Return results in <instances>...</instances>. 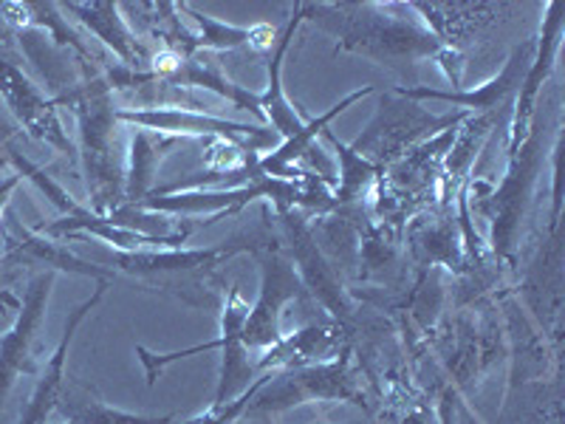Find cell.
<instances>
[{
    "label": "cell",
    "instance_id": "1",
    "mask_svg": "<svg viewBox=\"0 0 565 424\" xmlns=\"http://www.w3.org/2000/svg\"><path fill=\"white\" fill-rule=\"evenodd\" d=\"M110 97H114V85L108 83V77H90L88 83L74 85L63 97L54 99L57 105H71L77 110L90 212H97L103 219L114 215L125 201V173L114 130L119 119H116Z\"/></svg>",
    "mask_w": 565,
    "mask_h": 424
},
{
    "label": "cell",
    "instance_id": "2",
    "mask_svg": "<svg viewBox=\"0 0 565 424\" xmlns=\"http://www.w3.org/2000/svg\"><path fill=\"white\" fill-rule=\"evenodd\" d=\"M334 18H342L340 26H331L328 32H334L340 38L342 52L362 54L371 60H427L438 57L441 43L433 38L424 26L413 23V20H402L398 14H391V7L382 3H328ZM306 18L311 20H328L311 12L306 7Z\"/></svg>",
    "mask_w": 565,
    "mask_h": 424
},
{
    "label": "cell",
    "instance_id": "3",
    "mask_svg": "<svg viewBox=\"0 0 565 424\" xmlns=\"http://www.w3.org/2000/svg\"><path fill=\"white\" fill-rule=\"evenodd\" d=\"M311 173H306V179L300 181H282L271 179V176H257L249 184L232 187V190H193V193H168L156 195L150 193L148 199H141L136 204V210H153L161 215H206V224L218 221L221 215H235L241 206H246L255 199H271L277 204V210L286 212L295 204L315 206V210H331L334 199L322 190H317V184H309Z\"/></svg>",
    "mask_w": 565,
    "mask_h": 424
},
{
    "label": "cell",
    "instance_id": "4",
    "mask_svg": "<svg viewBox=\"0 0 565 424\" xmlns=\"http://www.w3.org/2000/svg\"><path fill=\"white\" fill-rule=\"evenodd\" d=\"M119 123L136 125L139 130H150V134L161 136H201V139H224L238 145V148L257 153V150L271 148L277 141L275 130L264 128V125H244L230 123V119H218V116L199 114V110L186 108H148V110H116Z\"/></svg>",
    "mask_w": 565,
    "mask_h": 424
},
{
    "label": "cell",
    "instance_id": "5",
    "mask_svg": "<svg viewBox=\"0 0 565 424\" xmlns=\"http://www.w3.org/2000/svg\"><path fill=\"white\" fill-rule=\"evenodd\" d=\"M467 114L456 116H433L424 114L416 105H402L393 103V99H385L373 119L367 125L365 134L353 141L351 150L353 153L365 156L367 161L380 165L385 170V161L398 159L407 148H413V141L424 134H438V130H450L461 123Z\"/></svg>",
    "mask_w": 565,
    "mask_h": 424
},
{
    "label": "cell",
    "instance_id": "6",
    "mask_svg": "<svg viewBox=\"0 0 565 424\" xmlns=\"http://www.w3.org/2000/svg\"><path fill=\"white\" fill-rule=\"evenodd\" d=\"M0 97H3V108L12 110L14 119L26 128L29 136L52 145L57 153H77L60 123L57 103L45 97L40 85L26 77V71L12 63L3 52H0Z\"/></svg>",
    "mask_w": 565,
    "mask_h": 424
},
{
    "label": "cell",
    "instance_id": "7",
    "mask_svg": "<svg viewBox=\"0 0 565 424\" xmlns=\"http://www.w3.org/2000/svg\"><path fill=\"white\" fill-rule=\"evenodd\" d=\"M52 286L54 272L34 277L29 283L26 297L20 300L18 322H14L9 335L0 337V405L7 402L9 391H12L20 373L38 371L34 353H38V337L43 331L45 303H49V295H52Z\"/></svg>",
    "mask_w": 565,
    "mask_h": 424
},
{
    "label": "cell",
    "instance_id": "8",
    "mask_svg": "<svg viewBox=\"0 0 565 424\" xmlns=\"http://www.w3.org/2000/svg\"><path fill=\"white\" fill-rule=\"evenodd\" d=\"M260 295L257 303L249 309L241 331V342L244 348H271L282 340L280 337V311L289 300L300 295V277H297L295 266H289L277 252L260 261Z\"/></svg>",
    "mask_w": 565,
    "mask_h": 424
},
{
    "label": "cell",
    "instance_id": "9",
    "mask_svg": "<svg viewBox=\"0 0 565 424\" xmlns=\"http://www.w3.org/2000/svg\"><path fill=\"white\" fill-rule=\"evenodd\" d=\"M534 49H537V43H534V40H526L521 49H514L512 57H509V63H507V68H503L494 80H489L487 85H478L476 91L402 88V85H396V88H393V94L402 99H441V103L461 105L463 114H478V110H483V114H492L498 105L507 103L509 94H512L514 88H521L529 65H532Z\"/></svg>",
    "mask_w": 565,
    "mask_h": 424
},
{
    "label": "cell",
    "instance_id": "10",
    "mask_svg": "<svg viewBox=\"0 0 565 424\" xmlns=\"http://www.w3.org/2000/svg\"><path fill=\"white\" fill-rule=\"evenodd\" d=\"M105 289H108V283H99L97 292H94V297L71 311L68 322H65L63 340H60L57 351L52 353V360L43 365V373H40L38 385H34L26 407H23V413H20L18 424H49L52 422L54 411L60 407V399H63V368H65V360H68L71 340H74V335H77V328H79V322L85 320V315H88V311H94V306L103 300Z\"/></svg>",
    "mask_w": 565,
    "mask_h": 424
},
{
    "label": "cell",
    "instance_id": "11",
    "mask_svg": "<svg viewBox=\"0 0 565 424\" xmlns=\"http://www.w3.org/2000/svg\"><path fill=\"white\" fill-rule=\"evenodd\" d=\"M559 3H548V20L543 26V34H540V49H534L532 65H529L526 77L521 83V97H518V105H514L512 116V128H509V156L514 150H521V145L526 141L529 128H532V116L534 105H537L540 85L546 83L548 74L554 68V57H557L559 38H563V18H559Z\"/></svg>",
    "mask_w": 565,
    "mask_h": 424
},
{
    "label": "cell",
    "instance_id": "12",
    "mask_svg": "<svg viewBox=\"0 0 565 424\" xmlns=\"http://www.w3.org/2000/svg\"><path fill=\"white\" fill-rule=\"evenodd\" d=\"M246 250H257L252 241H230V244L206 246V250H173V252H156V250H141V252H122L116 255L114 266L136 277H153V275H168V272H193V269H212L230 261L232 255Z\"/></svg>",
    "mask_w": 565,
    "mask_h": 424
},
{
    "label": "cell",
    "instance_id": "13",
    "mask_svg": "<svg viewBox=\"0 0 565 424\" xmlns=\"http://www.w3.org/2000/svg\"><path fill=\"white\" fill-rule=\"evenodd\" d=\"M246 315H249V303L241 297L238 289H230L226 306L221 311V337L215 340L221 351H224V368H221V385L218 396H215V407L230 405L235 393L246 391L249 380H257L255 365L246 360V348L241 342Z\"/></svg>",
    "mask_w": 565,
    "mask_h": 424
},
{
    "label": "cell",
    "instance_id": "14",
    "mask_svg": "<svg viewBox=\"0 0 565 424\" xmlns=\"http://www.w3.org/2000/svg\"><path fill=\"white\" fill-rule=\"evenodd\" d=\"M77 232H88L90 239L105 241V244L116 246V250L122 252H141V250H161V246H170V250H179L181 244L186 241V235L193 230H181L173 232V235H145V232H136V230H125V226H116L110 224L108 219L97 215V212L90 210H79L77 215H65L60 219L57 224H49L43 230V235L49 239H74Z\"/></svg>",
    "mask_w": 565,
    "mask_h": 424
},
{
    "label": "cell",
    "instance_id": "15",
    "mask_svg": "<svg viewBox=\"0 0 565 424\" xmlns=\"http://www.w3.org/2000/svg\"><path fill=\"white\" fill-rule=\"evenodd\" d=\"M12 232L14 235H7V252H3V264H34V266H49L52 272H71V275H85V277H105L108 280L114 272L103 269V266H94L83 257H77L74 252H68L65 246H60L57 241L45 239L43 232L34 235L29 230H20V224L14 219Z\"/></svg>",
    "mask_w": 565,
    "mask_h": 424
},
{
    "label": "cell",
    "instance_id": "16",
    "mask_svg": "<svg viewBox=\"0 0 565 424\" xmlns=\"http://www.w3.org/2000/svg\"><path fill=\"white\" fill-rule=\"evenodd\" d=\"M60 9L71 12L79 23L90 29V34L103 40L114 54L122 60L125 68L139 71L141 65H148V57L136 43V34L122 18V7L119 3H108V0H94V3H57Z\"/></svg>",
    "mask_w": 565,
    "mask_h": 424
},
{
    "label": "cell",
    "instance_id": "17",
    "mask_svg": "<svg viewBox=\"0 0 565 424\" xmlns=\"http://www.w3.org/2000/svg\"><path fill=\"white\" fill-rule=\"evenodd\" d=\"M367 94H373V88L367 85V88L362 91H353V94H348L345 99H340V103L334 105V108H328L326 114H320L317 119H311V123L302 125V130L297 136H291V139H282L280 145H277L271 153H266L264 159H260V170H264L266 176H271V179H282V181H300L306 179V173H302L300 168H297V161L302 159V156L309 153L311 150V141L317 139V134H322V128H328V125L334 123V116H340L342 110L351 108L353 103H360V99H365Z\"/></svg>",
    "mask_w": 565,
    "mask_h": 424
},
{
    "label": "cell",
    "instance_id": "18",
    "mask_svg": "<svg viewBox=\"0 0 565 424\" xmlns=\"http://www.w3.org/2000/svg\"><path fill=\"white\" fill-rule=\"evenodd\" d=\"M302 20H306V3H297L286 32L275 40V52H271L269 57V88H266V94H260V114L269 119L271 128H275V134L280 136V139H291V136L300 134L302 125H306L300 119V114L295 110V105H291L289 99H286V94H282V80H280L282 57H286V52H289L291 40H295V32Z\"/></svg>",
    "mask_w": 565,
    "mask_h": 424
},
{
    "label": "cell",
    "instance_id": "19",
    "mask_svg": "<svg viewBox=\"0 0 565 424\" xmlns=\"http://www.w3.org/2000/svg\"><path fill=\"white\" fill-rule=\"evenodd\" d=\"M411 9L424 14L427 20V32L441 43V49L458 52L463 38L492 23L494 14L503 12L507 7H494V3H411Z\"/></svg>",
    "mask_w": 565,
    "mask_h": 424
},
{
    "label": "cell",
    "instance_id": "20",
    "mask_svg": "<svg viewBox=\"0 0 565 424\" xmlns=\"http://www.w3.org/2000/svg\"><path fill=\"white\" fill-rule=\"evenodd\" d=\"M179 12L190 14L199 32L193 34V52H230V49H241V45H252L257 52L271 49L275 43V29L269 26H230V23H221V20L210 18V14H201L199 9H193L190 3H181Z\"/></svg>",
    "mask_w": 565,
    "mask_h": 424
},
{
    "label": "cell",
    "instance_id": "21",
    "mask_svg": "<svg viewBox=\"0 0 565 424\" xmlns=\"http://www.w3.org/2000/svg\"><path fill=\"white\" fill-rule=\"evenodd\" d=\"M179 145L175 136H161L150 134V130H136L134 139H130V170L125 176V201L130 206L139 204L141 199L150 195V184H153V176L159 170L161 159L168 150H173Z\"/></svg>",
    "mask_w": 565,
    "mask_h": 424
},
{
    "label": "cell",
    "instance_id": "22",
    "mask_svg": "<svg viewBox=\"0 0 565 424\" xmlns=\"http://www.w3.org/2000/svg\"><path fill=\"white\" fill-rule=\"evenodd\" d=\"M60 424H168L170 416H136V413L116 411V407L103 405L97 399H60Z\"/></svg>",
    "mask_w": 565,
    "mask_h": 424
},
{
    "label": "cell",
    "instance_id": "23",
    "mask_svg": "<svg viewBox=\"0 0 565 424\" xmlns=\"http://www.w3.org/2000/svg\"><path fill=\"white\" fill-rule=\"evenodd\" d=\"M328 141L334 145L337 156H340V168H342V181H340V190H337L334 195V204H345V201H351L353 195L362 193V187L367 184V181L373 179V176H380L382 168L380 165H373V161H367L365 156L353 153L348 145H342L340 139H337L331 130H326Z\"/></svg>",
    "mask_w": 565,
    "mask_h": 424
},
{
    "label": "cell",
    "instance_id": "24",
    "mask_svg": "<svg viewBox=\"0 0 565 424\" xmlns=\"http://www.w3.org/2000/svg\"><path fill=\"white\" fill-rule=\"evenodd\" d=\"M492 123H494L492 114L476 116V119H472V123L461 130V136H458V139H452V156L447 159V173H450L452 187H456V181L461 179L463 170L472 165V159H476V153L481 150L483 139H487Z\"/></svg>",
    "mask_w": 565,
    "mask_h": 424
},
{
    "label": "cell",
    "instance_id": "25",
    "mask_svg": "<svg viewBox=\"0 0 565 424\" xmlns=\"http://www.w3.org/2000/svg\"><path fill=\"white\" fill-rule=\"evenodd\" d=\"M20 181H23V176L20 173L9 176L7 181H0V212H3V206L9 204V199H12V193H14V187H18Z\"/></svg>",
    "mask_w": 565,
    "mask_h": 424
},
{
    "label": "cell",
    "instance_id": "26",
    "mask_svg": "<svg viewBox=\"0 0 565 424\" xmlns=\"http://www.w3.org/2000/svg\"><path fill=\"white\" fill-rule=\"evenodd\" d=\"M12 136H14V128H12V123H9L7 108L0 105V141H3V145L9 148V139H12Z\"/></svg>",
    "mask_w": 565,
    "mask_h": 424
},
{
    "label": "cell",
    "instance_id": "27",
    "mask_svg": "<svg viewBox=\"0 0 565 424\" xmlns=\"http://www.w3.org/2000/svg\"><path fill=\"white\" fill-rule=\"evenodd\" d=\"M0 311H7V315L20 311V300L12 295V292H0Z\"/></svg>",
    "mask_w": 565,
    "mask_h": 424
},
{
    "label": "cell",
    "instance_id": "28",
    "mask_svg": "<svg viewBox=\"0 0 565 424\" xmlns=\"http://www.w3.org/2000/svg\"><path fill=\"white\" fill-rule=\"evenodd\" d=\"M3 168H7V159H0V170H3Z\"/></svg>",
    "mask_w": 565,
    "mask_h": 424
},
{
    "label": "cell",
    "instance_id": "29",
    "mask_svg": "<svg viewBox=\"0 0 565 424\" xmlns=\"http://www.w3.org/2000/svg\"><path fill=\"white\" fill-rule=\"evenodd\" d=\"M3 320H7V317H3V315H0V322H3Z\"/></svg>",
    "mask_w": 565,
    "mask_h": 424
}]
</instances>
